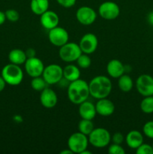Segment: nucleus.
<instances>
[{"mask_svg": "<svg viewBox=\"0 0 153 154\" xmlns=\"http://www.w3.org/2000/svg\"><path fill=\"white\" fill-rule=\"evenodd\" d=\"M90 96L95 99L107 98L112 91L111 80L105 75H98L88 83Z\"/></svg>", "mask_w": 153, "mask_h": 154, "instance_id": "f257e3e1", "label": "nucleus"}, {"mask_svg": "<svg viewBox=\"0 0 153 154\" xmlns=\"http://www.w3.org/2000/svg\"><path fill=\"white\" fill-rule=\"evenodd\" d=\"M67 95L71 103L79 105L89 97L88 83L80 78L70 82L68 87Z\"/></svg>", "mask_w": 153, "mask_h": 154, "instance_id": "f03ea898", "label": "nucleus"}, {"mask_svg": "<svg viewBox=\"0 0 153 154\" xmlns=\"http://www.w3.org/2000/svg\"><path fill=\"white\" fill-rule=\"evenodd\" d=\"M1 76L8 85L18 86L23 80V72L20 66L10 63L2 68Z\"/></svg>", "mask_w": 153, "mask_h": 154, "instance_id": "7ed1b4c3", "label": "nucleus"}, {"mask_svg": "<svg viewBox=\"0 0 153 154\" xmlns=\"http://www.w3.org/2000/svg\"><path fill=\"white\" fill-rule=\"evenodd\" d=\"M88 143L96 148H104L109 145L111 141V135L105 128H94L88 135Z\"/></svg>", "mask_w": 153, "mask_h": 154, "instance_id": "20e7f679", "label": "nucleus"}, {"mask_svg": "<svg viewBox=\"0 0 153 154\" xmlns=\"http://www.w3.org/2000/svg\"><path fill=\"white\" fill-rule=\"evenodd\" d=\"M82 54L79 44L75 42H67L59 48L58 56L62 61L70 63L76 62L78 57Z\"/></svg>", "mask_w": 153, "mask_h": 154, "instance_id": "39448f33", "label": "nucleus"}, {"mask_svg": "<svg viewBox=\"0 0 153 154\" xmlns=\"http://www.w3.org/2000/svg\"><path fill=\"white\" fill-rule=\"evenodd\" d=\"M67 144L68 148L70 149L73 153L81 154L83 150L88 148V136L78 131L77 132H74L70 135Z\"/></svg>", "mask_w": 153, "mask_h": 154, "instance_id": "423d86ee", "label": "nucleus"}, {"mask_svg": "<svg viewBox=\"0 0 153 154\" xmlns=\"http://www.w3.org/2000/svg\"><path fill=\"white\" fill-rule=\"evenodd\" d=\"M48 85H54L58 84L63 78V68L58 64H50L44 67L42 73Z\"/></svg>", "mask_w": 153, "mask_h": 154, "instance_id": "0eeeda50", "label": "nucleus"}, {"mask_svg": "<svg viewBox=\"0 0 153 154\" xmlns=\"http://www.w3.org/2000/svg\"><path fill=\"white\" fill-rule=\"evenodd\" d=\"M98 14L103 19L112 20L119 16L120 8L117 3L112 1H106L101 3L98 8Z\"/></svg>", "mask_w": 153, "mask_h": 154, "instance_id": "6e6552de", "label": "nucleus"}, {"mask_svg": "<svg viewBox=\"0 0 153 154\" xmlns=\"http://www.w3.org/2000/svg\"><path fill=\"white\" fill-rule=\"evenodd\" d=\"M136 88L143 97L153 96V77L148 74L140 75L136 80Z\"/></svg>", "mask_w": 153, "mask_h": 154, "instance_id": "1a4fd4ad", "label": "nucleus"}, {"mask_svg": "<svg viewBox=\"0 0 153 154\" xmlns=\"http://www.w3.org/2000/svg\"><path fill=\"white\" fill-rule=\"evenodd\" d=\"M48 39L52 45L60 48L68 42L69 34L65 29L58 26L49 30Z\"/></svg>", "mask_w": 153, "mask_h": 154, "instance_id": "9d476101", "label": "nucleus"}, {"mask_svg": "<svg viewBox=\"0 0 153 154\" xmlns=\"http://www.w3.org/2000/svg\"><path fill=\"white\" fill-rule=\"evenodd\" d=\"M76 18L82 25L89 26L95 22L97 19V13L92 8L88 6H81L76 10Z\"/></svg>", "mask_w": 153, "mask_h": 154, "instance_id": "9b49d317", "label": "nucleus"}, {"mask_svg": "<svg viewBox=\"0 0 153 154\" xmlns=\"http://www.w3.org/2000/svg\"><path fill=\"white\" fill-rule=\"evenodd\" d=\"M79 46L82 53L90 55L95 52L98 46V40L97 36L92 32L86 33L80 38Z\"/></svg>", "mask_w": 153, "mask_h": 154, "instance_id": "f8f14e48", "label": "nucleus"}, {"mask_svg": "<svg viewBox=\"0 0 153 154\" xmlns=\"http://www.w3.org/2000/svg\"><path fill=\"white\" fill-rule=\"evenodd\" d=\"M26 72L31 78L41 76L44 69V63L38 57H34L32 58H27L24 63Z\"/></svg>", "mask_w": 153, "mask_h": 154, "instance_id": "ddd939ff", "label": "nucleus"}, {"mask_svg": "<svg viewBox=\"0 0 153 154\" xmlns=\"http://www.w3.org/2000/svg\"><path fill=\"white\" fill-rule=\"evenodd\" d=\"M40 102L42 106L47 109L53 108L58 102V96L52 89L46 87L40 92Z\"/></svg>", "mask_w": 153, "mask_h": 154, "instance_id": "4468645a", "label": "nucleus"}, {"mask_svg": "<svg viewBox=\"0 0 153 154\" xmlns=\"http://www.w3.org/2000/svg\"><path fill=\"white\" fill-rule=\"evenodd\" d=\"M40 23L45 29H52L58 26L59 17L55 11L48 9L46 11L40 15Z\"/></svg>", "mask_w": 153, "mask_h": 154, "instance_id": "2eb2a0df", "label": "nucleus"}, {"mask_svg": "<svg viewBox=\"0 0 153 154\" xmlns=\"http://www.w3.org/2000/svg\"><path fill=\"white\" fill-rule=\"evenodd\" d=\"M95 109L97 114L102 117H109L115 111V105L107 98L98 99L95 104Z\"/></svg>", "mask_w": 153, "mask_h": 154, "instance_id": "dca6fc26", "label": "nucleus"}, {"mask_svg": "<svg viewBox=\"0 0 153 154\" xmlns=\"http://www.w3.org/2000/svg\"><path fill=\"white\" fill-rule=\"evenodd\" d=\"M106 72L110 78H117L125 73L124 64L117 59L111 60L106 65Z\"/></svg>", "mask_w": 153, "mask_h": 154, "instance_id": "f3484780", "label": "nucleus"}, {"mask_svg": "<svg viewBox=\"0 0 153 154\" xmlns=\"http://www.w3.org/2000/svg\"><path fill=\"white\" fill-rule=\"evenodd\" d=\"M78 111L81 119L92 120L97 115L95 105L90 101H88V99L80 104Z\"/></svg>", "mask_w": 153, "mask_h": 154, "instance_id": "a211bd4d", "label": "nucleus"}, {"mask_svg": "<svg viewBox=\"0 0 153 154\" xmlns=\"http://www.w3.org/2000/svg\"><path fill=\"white\" fill-rule=\"evenodd\" d=\"M124 141L128 147L136 150L140 145L143 143V134L138 130H130L124 137Z\"/></svg>", "mask_w": 153, "mask_h": 154, "instance_id": "6ab92c4d", "label": "nucleus"}, {"mask_svg": "<svg viewBox=\"0 0 153 154\" xmlns=\"http://www.w3.org/2000/svg\"><path fill=\"white\" fill-rule=\"evenodd\" d=\"M80 70L76 65L68 64L63 68V78L72 82L80 78Z\"/></svg>", "mask_w": 153, "mask_h": 154, "instance_id": "aec40b11", "label": "nucleus"}, {"mask_svg": "<svg viewBox=\"0 0 153 154\" xmlns=\"http://www.w3.org/2000/svg\"><path fill=\"white\" fill-rule=\"evenodd\" d=\"M8 60L10 63L21 66V65L24 64L25 62L26 61L27 57L26 55L25 51L21 49L16 48V49L11 50L9 52Z\"/></svg>", "mask_w": 153, "mask_h": 154, "instance_id": "412c9836", "label": "nucleus"}, {"mask_svg": "<svg viewBox=\"0 0 153 154\" xmlns=\"http://www.w3.org/2000/svg\"><path fill=\"white\" fill-rule=\"evenodd\" d=\"M49 0H31L30 9L36 15H41L49 9Z\"/></svg>", "mask_w": 153, "mask_h": 154, "instance_id": "4be33fe9", "label": "nucleus"}, {"mask_svg": "<svg viewBox=\"0 0 153 154\" xmlns=\"http://www.w3.org/2000/svg\"><path fill=\"white\" fill-rule=\"evenodd\" d=\"M118 87L121 91L128 93L132 90L134 87V81L128 75L125 73L118 78Z\"/></svg>", "mask_w": 153, "mask_h": 154, "instance_id": "5701e85b", "label": "nucleus"}, {"mask_svg": "<svg viewBox=\"0 0 153 154\" xmlns=\"http://www.w3.org/2000/svg\"><path fill=\"white\" fill-rule=\"evenodd\" d=\"M94 129V123L92 120H86V119H81L80 121L78 123V130L81 133L88 136L90 133Z\"/></svg>", "mask_w": 153, "mask_h": 154, "instance_id": "b1692460", "label": "nucleus"}, {"mask_svg": "<svg viewBox=\"0 0 153 154\" xmlns=\"http://www.w3.org/2000/svg\"><path fill=\"white\" fill-rule=\"evenodd\" d=\"M140 108L142 112L146 114L153 113V96H145L140 104Z\"/></svg>", "mask_w": 153, "mask_h": 154, "instance_id": "393cba45", "label": "nucleus"}, {"mask_svg": "<svg viewBox=\"0 0 153 154\" xmlns=\"http://www.w3.org/2000/svg\"><path fill=\"white\" fill-rule=\"evenodd\" d=\"M47 83L44 80V78L41 76L32 78L31 81V87L34 90L37 92H41L47 87Z\"/></svg>", "mask_w": 153, "mask_h": 154, "instance_id": "a878e982", "label": "nucleus"}, {"mask_svg": "<svg viewBox=\"0 0 153 154\" xmlns=\"http://www.w3.org/2000/svg\"><path fill=\"white\" fill-rule=\"evenodd\" d=\"M76 62L78 67L82 69H88L92 64V60L89 57V55L86 54H83V53L81 54V55L78 57Z\"/></svg>", "mask_w": 153, "mask_h": 154, "instance_id": "bb28decb", "label": "nucleus"}, {"mask_svg": "<svg viewBox=\"0 0 153 154\" xmlns=\"http://www.w3.org/2000/svg\"><path fill=\"white\" fill-rule=\"evenodd\" d=\"M142 134L150 139H153V120L145 123L142 126Z\"/></svg>", "mask_w": 153, "mask_h": 154, "instance_id": "cd10ccee", "label": "nucleus"}, {"mask_svg": "<svg viewBox=\"0 0 153 154\" xmlns=\"http://www.w3.org/2000/svg\"><path fill=\"white\" fill-rule=\"evenodd\" d=\"M6 20L12 23H15L20 19V14L15 9H8L5 12Z\"/></svg>", "mask_w": 153, "mask_h": 154, "instance_id": "c85d7f7f", "label": "nucleus"}, {"mask_svg": "<svg viewBox=\"0 0 153 154\" xmlns=\"http://www.w3.org/2000/svg\"><path fill=\"white\" fill-rule=\"evenodd\" d=\"M136 153L137 154H153L152 145L142 143L136 149Z\"/></svg>", "mask_w": 153, "mask_h": 154, "instance_id": "c756f323", "label": "nucleus"}, {"mask_svg": "<svg viewBox=\"0 0 153 154\" xmlns=\"http://www.w3.org/2000/svg\"><path fill=\"white\" fill-rule=\"evenodd\" d=\"M108 153L110 154H124L125 150L122 147L121 144L112 143L108 147Z\"/></svg>", "mask_w": 153, "mask_h": 154, "instance_id": "7c9ffc66", "label": "nucleus"}, {"mask_svg": "<svg viewBox=\"0 0 153 154\" xmlns=\"http://www.w3.org/2000/svg\"><path fill=\"white\" fill-rule=\"evenodd\" d=\"M111 141L114 144H122L124 141V136L121 132H116L111 136Z\"/></svg>", "mask_w": 153, "mask_h": 154, "instance_id": "2f4dec72", "label": "nucleus"}, {"mask_svg": "<svg viewBox=\"0 0 153 154\" xmlns=\"http://www.w3.org/2000/svg\"><path fill=\"white\" fill-rule=\"evenodd\" d=\"M56 2L62 7L69 8L73 7L76 4V0H56Z\"/></svg>", "mask_w": 153, "mask_h": 154, "instance_id": "473e14b6", "label": "nucleus"}, {"mask_svg": "<svg viewBox=\"0 0 153 154\" xmlns=\"http://www.w3.org/2000/svg\"><path fill=\"white\" fill-rule=\"evenodd\" d=\"M26 55L27 58H32V57H36V51L34 48H29L25 51Z\"/></svg>", "mask_w": 153, "mask_h": 154, "instance_id": "72a5a7b5", "label": "nucleus"}, {"mask_svg": "<svg viewBox=\"0 0 153 154\" xmlns=\"http://www.w3.org/2000/svg\"><path fill=\"white\" fill-rule=\"evenodd\" d=\"M147 21H148L149 25L153 26V11H150L147 15Z\"/></svg>", "mask_w": 153, "mask_h": 154, "instance_id": "f704fd0d", "label": "nucleus"}, {"mask_svg": "<svg viewBox=\"0 0 153 154\" xmlns=\"http://www.w3.org/2000/svg\"><path fill=\"white\" fill-rule=\"evenodd\" d=\"M6 84H6V82L4 81V80L3 79L2 77L0 75V93H1L2 91H3V90H4Z\"/></svg>", "mask_w": 153, "mask_h": 154, "instance_id": "c9c22d12", "label": "nucleus"}, {"mask_svg": "<svg viewBox=\"0 0 153 154\" xmlns=\"http://www.w3.org/2000/svg\"><path fill=\"white\" fill-rule=\"evenodd\" d=\"M5 21H6L5 14H4V12L0 11V26L4 24Z\"/></svg>", "mask_w": 153, "mask_h": 154, "instance_id": "e433bc0d", "label": "nucleus"}, {"mask_svg": "<svg viewBox=\"0 0 153 154\" xmlns=\"http://www.w3.org/2000/svg\"><path fill=\"white\" fill-rule=\"evenodd\" d=\"M60 154H73V152L70 150L69 148L65 149V150H63L60 152Z\"/></svg>", "mask_w": 153, "mask_h": 154, "instance_id": "4c0bfd02", "label": "nucleus"}, {"mask_svg": "<svg viewBox=\"0 0 153 154\" xmlns=\"http://www.w3.org/2000/svg\"><path fill=\"white\" fill-rule=\"evenodd\" d=\"M14 120L16 122V123H20V122L22 121V117L19 115H16L15 117H14Z\"/></svg>", "mask_w": 153, "mask_h": 154, "instance_id": "58836bf2", "label": "nucleus"}, {"mask_svg": "<svg viewBox=\"0 0 153 154\" xmlns=\"http://www.w3.org/2000/svg\"><path fill=\"white\" fill-rule=\"evenodd\" d=\"M92 152L89 151V150H88L87 149H86L85 150H83V151L81 153V154H91Z\"/></svg>", "mask_w": 153, "mask_h": 154, "instance_id": "ea45409f", "label": "nucleus"}, {"mask_svg": "<svg viewBox=\"0 0 153 154\" xmlns=\"http://www.w3.org/2000/svg\"><path fill=\"white\" fill-rule=\"evenodd\" d=\"M152 147H153V143H152Z\"/></svg>", "mask_w": 153, "mask_h": 154, "instance_id": "a19ab883", "label": "nucleus"}]
</instances>
